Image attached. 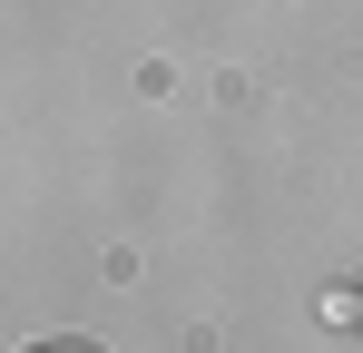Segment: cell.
<instances>
[{"label":"cell","instance_id":"6da1fadb","mask_svg":"<svg viewBox=\"0 0 363 353\" xmlns=\"http://www.w3.org/2000/svg\"><path fill=\"white\" fill-rule=\"evenodd\" d=\"M40 353H108V344H79V334H60V344H40Z\"/></svg>","mask_w":363,"mask_h":353},{"label":"cell","instance_id":"7a4b0ae2","mask_svg":"<svg viewBox=\"0 0 363 353\" xmlns=\"http://www.w3.org/2000/svg\"><path fill=\"white\" fill-rule=\"evenodd\" d=\"M344 314H363V294H354V304H344Z\"/></svg>","mask_w":363,"mask_h":353}]
</instances>
